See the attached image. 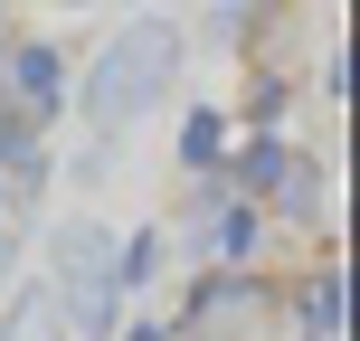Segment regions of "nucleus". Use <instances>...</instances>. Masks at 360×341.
I'll list each match as a JSON object with an SVG mask.
<instances>
[{
	"label": "nucleus",
	"mask_w": 360,
	"mask_h": 341,
	"mask_svg": "<svg viewBox=\"0 0 360 341\" xmlns=\"http://www.w3.org/2000/svg\"><path fill=\"white\" fill-rule=\"evenodd\" d=\"M162 76H171V38H162V29L124 38V48L105 57V76H95V114H105V124H124L133 95H162Z\"/></svg>",
	"instance_id": "nucleus-1"
}]
</instances>
